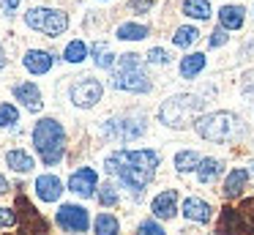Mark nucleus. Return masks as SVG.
Returning a JSON list of instances; mask_svg holds the SVG:
<instances>
[{"label": "nucleus", "instance_id": "24", "mask_svg": "<svg viewBox=\"0 0 254 235\" xmlns=\"http://www.w3.org/2000/svg\"><path fill=\"white\" fill-rule=\"evenodd\" d=\"M183 14L189 16V19H197V22H202V19H210V3L208 0H183Z\"/></svg>", "mask_w": 254, "mask_h": 235}, {"label": "nucleus", "instance_id": "15", "mask_svg": "<svg viewBox=\"0 0 254 235\" xmlns=\"http://www.w3.org/2000/svg\"><path fill=\"white\" fill-rule=\"evenodd\" d=\"M150 211H153L156 219H167L170 222L178 213V191L175 189H164L150 200Z\"/></svg>", "mask_w": 254, "mask_h": 235}, {"label": "nucleus", "instance_id": "11", "mask_svg": "<svg viewBox=\"0 0 254 235\" xmlns=\"http://www.w3.org/2000/svg\"><path fill=\"white\" fill-rule=\"evenodd\" d=\"M96 189H99V172H96L93 167H79L71 172V178H68V191H74L77 197H93Z\"/></svg>", "mask_w": 254, "mask_h": 235}, {"label": "nucleus", "instance_id": "29", "mask_svg": "<svg viewBox=\"0 0 254 235\" xmlns=\"http://www.w3.org/2000/svg\"><path fill=\"white\" fill-rule=\"evenodd\" d=\"M93 230H96V235H118L121 233V222L112 213H99L93 222Z\"/></svg>", "mask_w": 254, "mask_h": 235}, {"label": "nucleus", "instance_id": "17", "mask_svg": "<svg viewBox=\"0 0 254 235\" xmlns=\"http://www.w3.org/2000/svg\"><path fill=\"white\" fill-rule=\"evenodd\" d=\"M183 216L197 222V224H208L210 219H213V208H210V202H205L202 197H186V200H183Z\"/></svg>", "mask_w": 254, "mask_h": 235}, {"label": "nucleus", "instance_id": "22", "mask_svg": "<svg viewBox=\"0 0 254 235\" xmlns=\"http://www.w3.org/2000/svg\"><path fill=\"white\" fill-rule=\"evenodd\" d=\"M115 36L121 41H142V38L150 36V27L142 25V22H123V25H118Z\"/></svg>", "mask_w": 254, "mask_h": 235}, {"label": "nucleus", "instance_id": "5", "mask_svg": "<svg viewBox=\"0 0 254 235\" xmlns=\"http://www.w3.org/2000/svg\"><path fill=\"white\" fill-rule=\"evenodd\" d=\"M205 101L194 93H178V96L167 98L159 107V123L167 126V129H186V126H194V120L199 118Z\"/></svg>", "mask_w": 254, "mask_h": 235}, {"label": "nucleus", "instance_id": "14", "mask_svg": "<svg viewBox=\"0 0 254 235\" xmlns=\"http://www.w3.org/2000/svg\"><path fill=\"white\" fill-rule=\"evenodd\" d=\"M36 197H39L41 202H58L63 194V180L58 178V175L47 172V175H39L36 178Z\"/></svg>", "mask_w": 254, "mask_h": 235}, {"label": "nucleus", "instance_id": "26", "mask_svg": "<svg viewBox=\"0 0 254 235\" xmlns=\"http://www.w3.org/2000/svg\"><path fill=\"white\" fill-rule=\"evenodd\" d=\"M88 55H90V47L82 41V38H74V41H68L66 49H63V60H66V63H82Z\"/></svg>", "mask_w": 254, "mask_h": 235}, {"label": "nucleus", "instance_id": "25", "mask_svg": "<svg viewBox=\"0 0 254 235\" xmlns=\"http://www.w3.org/2000/svg\"><path fill=\"white\" fill-rule=\"evenodd\" d=\"M199 161H202V156H199L197 151H178L175 153V169L178 172H197Z\"/></svg>", "mask_w": 254, "mask_h": 235}, {"label": "nucleus", "instance_id": "42", "mask_svg": "<svg viewBox=\"0 0 254 235\" xmlns=\"http://www.w3.org/2000/svg\"><path fill=\"white\" fill-rule=\"evenodd\" d=\"M210 235H219V233H210Z\"/></svg>", "mask_w": 254, "mask_h": 235}, {"label": "nucleus", "instance_id": "35", "mask_svg": "<svg viewBox=\"0 0 254 235\" xmlns=\"http://www.w3.org/2000/svg\"><path fill=\"white\" fill-rule=\"evenodd\" d=\"M14 224H19L17 208H0V227H14Z\"/></svg>", "mask_w": 254, "mask_h": 235}, {"label": "nucleus", "instance_id": "2", "mask_svg": "<svg viewBox=\"0 0 254 235\" xmlns=\"http://www.w3.org/2000/svg\"><path fill=\"white\" fill-rule=\"evenodd\" d=\"M194 131L202 137L205 142H216V145H224V142H238L246 137V123H243L241 115L230 112V109H216V112L199 115L194 120Z\"/></svg>", "mask_w": 254, "mask_h": 235}, {"label": "nucleus", "instance_id": "39", "mask_svg": "<svg viewBox=\"0 0 254 235\" xmlns=\"http://www.w3.org/2000/svg\"><path fill=\"white\" fill-rule=\"evenodd\" d=\"M6 191H8V180L0 175V194H6Z\"/></svg>", "mask_w": 254, "mask_h": 235}, {"label": "nucleus", "instance_id": "20", "mask_svg": "<svg viewBox=\"0 0 254 235\" xmlns=\"http://www.w3.org/2000/svg\"><path fill=\"white\" fill-rule=\"evenodd\" d=\"M205 66H208V58L202 52H189L186 58H181L178 71H181L183 79H194V77H199L205 71Z\"/></svg>", "mask_w": 254, "mask_h": 235}, {"label": "nucleus", "instance_id": "28", "mask_svg": "<svg viewBox=\"0 0 254 235\" xmlns=\"http://www.w3.org/2000/svg\"><path fill=\"white\" fill-rule=\"evenodd\" d=\"M197 41H199V30L194 25H181L175 30V36H172V44L181 47V49H189L191 44H197Z\"/></svg>", "mask_w": 254, "mask_h": 235}, {"label": "nucleus", "instance_id": "36", "mask_svg": "<svg viewBox=\"0 0 254 235\" xmlns=\"http://www.w3.org/2000/svg\"><path fill=\"white\" fill-rule=\"evenodd\" d=\"M139 235H167V233L161 230V224L156 222V219H145V222L139 224Z\"/></svg>", "mask_w": 254, "mask_h": 235}, {"label": "nucleus", "instance_id": "9", "mask_svg": "<svg viewBox=\"0 0 254 235\" xmlns=\"http://www.w3.org/2000/svg\"><path fill=\"white\" fill-rule=\"evenodd\" d=\"M55 222H58V227H61L63 233H71V235L88 233V227H90L88 208L74 205V202H68V205H61V208H58Z\"/></svg>", "mask_w": 254, "mask_h": 235}, {"label": "nucleus", "instance_id": "40", "mask_svg": "<svg viewBox=\"0 0 254 235\" xmlns=\"http://www.w3.org/2000/svg\"><path fill=\"white\" fill-rule=\"evenodd\" d=\"M6 66V49H3V44H0V69Z\"/></svg>", "mask_w": 254, "mask_h": 235}, {"label": "nucleus", "instance_id": "27", "mask_svg": "<svg viewBox=\"0 0 254 235\" xmlns=\"http://www.w3.org/2000/svg\"><path fill=\"white\" fill-rule=\"evenodd\" d=\"M90 52H93V63L99 66V69H115L118 55H112L110 47H107L104 41H96L93 47H90Z\"/></svg>", "mask_w": 254, "mask_h": 235}, {"label": "nucleus", "instance_id": "31", "mask_svg": "<svg viewBox=\"0 0 254 235\" xmlns=\"http://www.w3.org/2000/svg\"><path fill=\"white\" fill-rule=\"evenodd\" d=\"M19 123V109L14 104H0V129H11Z\"/></svg>", "mask_w": 254, "mask_h": 235}, {"label": "nucleus", "instance_id": "32", "mask_svg": "<svg viewBox=\"0 0 254 235\" xmlns=\"http://www.w3.org/2000/svg\"><path fill=\"white\" fill-rule=\"evenodd\" d=\"M145 63H153V66H170V63H172V55L167 52V49H161V47H153V49H148V55H145Z\"/></svg>", "mask_w": 254, "mask_h": 235}, {"label": "nucleus", "instance_id": "1", "mask_svg": "<svg viewBox=\"0 0 254 235\" xmlns=\"http://www.w3.org/2000/svg\"><path fill=\"white\" fill-rule=\"evenodd\" d=\"M159 153L153 148H139V151H115L104 158V169L110 175H115L126 189H131L134 194L145 189L153 180L156 167H159Z\"/></svg>", "mask_w": 254, "mask_h": 235}, {"label": "nucleus", "instance_id": "4", "mask_svg": "<svg viewBox=\"0 0 254 235\" xmlns=\"http://www.w3.org/2000/svg\"><path fill=\"white\" fill-rule=\"evenodd\" d=\"M112 87L126 93H150L153 82L145 71V55H137V52L118 55L115 71H112Z\"/></svg>", "mask_w": 254, "mask_h": 235}, {"label": "nucleus", "instance_id": "37", "mask_svg": "<svg viewBox=\"0 0 254 235\" xmlns=\"http://www.w3.org/2000/svg\"><path fill=\"white\" fill-rule=\"evenodd\" d=\"M128 8L137 11V14H145V11L153 8V0H128Z\"/></svg>", "mask_w": 254, "mask_h": 235}, {"label": "nucleus", "instance_id": "7", "mask_svg": "<svg viewBox=\"0 0 254 235\" xmlns=\"http://www.w3.org/2000/svg\"><path fill=\"white\" fill-rule=\"evenodd\" d=\"M148 120L142 115H121V118H110L101 126V134L107 140H118V142H134L145 134Z\"/></svg>", "mask_w": 254, "mask_h": 235}, {"label": "nucleus", "instance_id": "3", "mask_svg": "<svg viewBox=\"0 0 254 235\" xmlns=\"http://www.w3.org/2000/svg\"><path fill=\"white\" fill-rule=\"evenodd\" d=\"M33 148L39 153V158L44 161V167H55L66 156V129L61 120L55 118H41L33 126Z\"/></svg>", "mask_w": 254, "mask_h": 235}, {"label": "nucleus", "instance_id": "34", "mask_svg": "<svg viewBox=\"0 0 254 235\" xmlns=\"http://www.w3.org/2000/svg\"><path fill=\"white\" fill-rule=\"evenodd\" d=\"M227 33L230 30H224V27H213V30H210V36H208V47L210 49H219V47H224L227 41H230V36H227Z\"/></svg>", "mask_w": 254, "mask_h": 235}, {"label": "nucleus", "instance_id": "8", "mask_svg": "<svg viewBox=\"0 0 254 235\" xmlns=\"http://www.w3.org/2000/svg\"><path fill=\"white\" fill-rule=\"evenodd\" d=\"M68 96H71V104L79 109H93L96 104L101 101V96H104V85H101L99 79H93V77H82V79H77L71 85V90H68Z\"/></svg>", "mask_w": 254, "mask_h": 235}, {"label": "nucleus", "instance_id": "38", "mask_svg": "<svg viewBox=\"0 0 254 235\" xmlns=\"http://www.w3.org/2000/svg\"><path fill=\"white\" fill-rule=\"evenodd\" d=\"M19 3H22V0H0V8H3V14H6V16H11L14 11L19 8Z\"/></svg>", "mask_w": 254, "mask_h": 235}, {"label": "nucleus", "instance_id": "16", "mask_svg": "<svg viewBox=\"0 0 254 235\" xmlns=\"http://www.w3.org/2000/svg\"><path fill=\"white\" fill-rule=\"evenodd\" d=\"M219 235H249V227L243 222L241 211L238 208H221V216H219Z\"/></svg>", "mask_w": 254, "mask_h": 235}, {"label": "nucleus", "instance_id": "21", "mask_svg": "<svg viewBox=\"0 0 254 235\" xmlns=\"http://www.w3.org/2000/svg\"><path fill=\"white\" fill-rule=\"evenodd\" d=\"M6 164L14 169V172H33L36 169V161H33V156H30L28 151H22V148H14V151H8L6 153Z\"/></svg>", "mask_w": 254, "mask_h": 235}, {"label": "nucleus", "instance_id": "10", "mask_svg": "<svg viewBox=\"0 0 254 235\" xmlns=\"http://www.w3.org/2000/svg\"><path fill=\"white\" fill-rule=\"evenodd\" d=\"M17 216H19V233L17 235H47V222L39 216V211H36L33 205H30V200L25 194L17 197Z\"/></svg>", "mask_w": 254, "mask_h": 235}, {"label": "nucleus", "instance_id": "30", "mask_svg": "<svg viewBox=\"0 0 254 235\" xmlns=\"http://www.w3.org/2000/svg\"><path fill=\"white\" fill-rule=\"evenodd\" d=\"M118 200H121V194H118V186L112 183V180L101 183V189H99V202H101V205H104V208H115Z\"/></svg>", "mask_w": 254, "mask_h": 235}, {"label": "nucleus", "instance_id": "33", "mask_svg": "<svg viewBox=\"0 0 254 235\" xmlns=\"http://www.w3.org/2000/svg\"><path fill=\"white\" fill-rule=\"evenodd\" d=\"M238 211H241L243 222H246V227H249V235H254V200H252V197L243 200L241 205H238Z\"/></svg>", "mask_w": 254, "mask_h": 235}, {"label": "nucleus", "instance_id": "23", "mask_svg": "<svg viewBox=\"0 0 254 235\" xmlns=\"http://www.w3.org/2000/svg\"><path fill=\"white\" fill-rule=\"evenodd\" d=\"M224 172V161L221 158H202L199 161V167H197V178H199V183H213L219 175Z\"/></svg>", "mask_w": 254, "mask_h": 235}, {"label": "nucleus", "instance_id": "6", "mask_svg": "<svg viewBox=\"0 0 254 235\" xmlns=\"http://www.w3.org/2000/svg\"><path fill=\"white\" fill-rule=\"evenodd\" d=\"M25 25L36 33H44L47 38H58L68 30V14L50 5H33L25 11Z\"/></svg>", "mask_w": 254, "mask_h": 235}, {"label": "nucleus", "instance_id": "12", "mask_svg": "<svg viewBox=\"0 0 254 235\" xmlns=\"http://www.w3.org/2000/svg\"><path fill=\"white\" fill-rule=\"evenodd\" d=\"M14 98H17L19 104H22L28 112H41V107H44V98H41V90L36 82L25 79V82H17V85L11 87Z\"/></svg>", "mask_w": 254, "mask_h": 235}, {"label": "nucleus", "instance_id": "13", "mask_svg": "<svg viewBox=\"0 0 254 235\" xmlns=\"http://www.w3.org/2000/svg\"><path fill=\"white\" fill-rule=\"evenodd\" d=\"M22 66L28 74L33 77H44L52 71V66H55V55L47 52V49H28L22 58Z\"/></svg>", "mask_w": 254, "mask_h": 235}, {"label": "nucleus", "instance_id": "41", "mask_svg": "<svg viewBox=\"0 0 254 235\" xmlns=\"http://www.w3.org/2000/svg\"><path fill=\"white\" fill-rule=\"evenodd\" d=\"M252 172H254V164H252Z\"/></svg>", "mask_w": 254, "mask_h": 235}, {"label": "nucleus", "instance_id": "18", "mask_svg": "<svg viewBox=\"0 0 254 235\" xmlns=\"http://www.w3.org/2000/svg\"><path fill=\"white\" fill-rule=\"evenodd\" d=\"M216 16H219V25L224 30H241L243 22H246V8L238 3H227L216 11Z\"/></svg>", "mask_w": 254, "mask_h": 235}, {"label": "nucleus", "instance_id": "19", "mask_svg": "<svg viewBox=\"0 0 254 235\" xmlns=\"http://www.w3.org/2000/svg\"><path fill=\"white\" fill-rule=\"evenodd\" d=\"M246 183H249V169H243V167H235L230 175H227V180H224V189H221V194H224L227 200H235V197H241V194H243V189H246Z\"/></svg>", "mask_w": 254, "mask_h": 235}]
</instances>
